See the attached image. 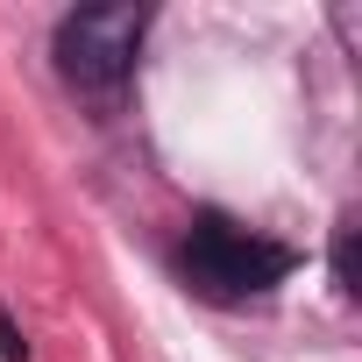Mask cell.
<instances>
[{
	"label": "cell",
	"instance_id": "cell-1",
	"mask_svg": "<svg viewBox=\"0 0 362 362\" xmlns=\"http://www.w3.org/2000/svg\"><path fill=\"white\" fill-rule=\"evenodd\" d=\"M284 270H291V249L235 228L228 214H199L185 235V277L206 298H256V291L284 284Z\"/></svg>",
	"mask_w": 362,
	"mask_h": 362
},
{
	"label": "cell",
	"instance_id": "cell-2",
	"mask_svg": "<svg viewBox=\"0 0 362 362\" xmlns=\"http://www.w3.org/2000/svg\"><path fill=\"white\" fill-rule=\"evenodd\" d=\"M142 8H78L57 22V64L71 86L86 93H114L128 71H135V50H142Z\"/></svg>",
	"mask_w": 362,
	"mask_h": 362
},
{
	"label": "cell",
	"instance_id": "cell-3",
	"mask_svg": "<svg viewBox=\"0 0 362 362\" xmlns=\"http://www.w3.org/2000/svg\"><path fill=\"white\" fill-rule=\"evenodd\" d=\"M334 277H341V291H355V228L334 235Z\"/></svg>",
	"mask_w": 362,
	"mask_h": 362
},
{
	"label": "cell",
	"instance_id": "cell-4",
	"mask_svg": "<svg viewBox=\"0 0 362 362\" xmlns=\"http://www.w3.org/2000/svg\"><path fill=\"white\" fill-rule=\"evenodd\" d=\"M0 355H8V362H22V355H29V348H22V334H15V320H8V313H0Z\"/></svg>",
	"mask_w": 362,
	"mask_h": 362
}]
</instances>
